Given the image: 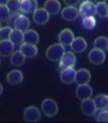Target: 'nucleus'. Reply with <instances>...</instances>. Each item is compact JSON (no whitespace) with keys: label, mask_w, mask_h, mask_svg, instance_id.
Segmentation results:
<instances>
[{"label":"nucleus","mask_w":108,"mask_h":123,"mask_svg":"<svg viewBox=\"0 0 108 123\" xmlns=\"http://www.w3.org/2000/svg\"><path fill=\"white\" fill-rule=\"evenodd\" d=\"M65 52V46H63L61 43H54L50 45L46 51V57L50 61L57 62L61 60L62 55Z\"/></svg>","instance_id":"f257e3e1"},{"label":"nucleus","mask_w":108,"mask_h":123,"mask_svg":"<svg viewBox=\"0 0 108 123\" xmlns=\"http://www.w3.org/2000/svg\"><path fill=\"white\" fill-rule=\"evenodd\" d=\"M41 110L46 117H53L57 115V113H58V105L54 100L47 98L42 101Z\"/></svg>","instance_id":"f03ea898"},{"label":"nucleus","mask_w":108,"mask_h":123,"mask_svg":"<svg viewBox=\"0 0 108 123\" xmlns=\"http://www.w3.org/2000/svg\"><path fill=\"white\" fill-rule=\"evenodd\" d=\"M40 117V111L36 106H28L23 111V119L27 122H38Z\"/></svg>","instance_id":"7ed1b4c3"},{"label":"nucleus","mask_w":108,"mask_h":123,"mask_svg":"<svg viewBox=\"0 0 108 123\" xmlns=\"http://www.w3.org/2000/svg\"><path fill=\"white\" fill-rule=\"evenodd\" d=\"M78 11L80 15H81L82 17H90V16L94 17L96 15V5L89 0L84 1L80 6Z\"/></svg>","instance_id":"20e7f679"},{"label":"nucleus","mask_w":108,"mask_h":123,"mask_svg":"<svg viewBox=\"0 0 108 123\" xmlns=\"http://www.w3.org/2000/svg\"><path fill=\"white\" fill-rule=\"evenodd\" d=\"M89 60L91 63L95 65L102 64L106 60L105 52L98 48H93L89 53Z\"/></svg>","instance_id":"39448f33"},{"label":"nucleus","mask_w":108,"mask_h":123,"mask_svg":"<svg viewBox=\"0 0 108 123\" xmlns=\"http://www.w3.org/2000/svg\"><path fill=\"white\" fill-rule=\"evenodd\" d=\"M76 64V56L73 52H65L64 55L60 60L59 67L61 69H65L67 68H74Z\"/></svg>","instance_id":"423d86ee"},{"label":"nucleus","mask_w":108,"mask_h":123,"mask_svg":"<svg viewBox=\"0 0 108 123\" xmlns=\"http://www.w3.org/2000/svg\"><path fill=\"white\" fill-rule=\"evenodd\" d=\"M49 13L44 8H37L33 12V21L38 25H44L49 19Z\"/></svg>","instance_id":"0eeeda50"},{"label":"nucleus","mask_w":108,"mask_h":123,"mask_svg":"<svg viewBox=\"0 0 108 123\" xmlns=\"http://www.w3.org/2000/svg\"><path fill=\"white\" fill-rule=\"evenodd\" d=\"M93 95V90L88 84L77 85L76 89V96L77 99L83 101L85 99L90 98Z\"/></svg>","instance_id":"6e6552de"},{"label":"nucleus","mask_w":108,"mask_h":123,"mask_svg":"<svg viewBox=\"0 0 108 123\" xmlns=\"http://www.w3.org/2000/svg\"><path fill=\"white\" fill-rule=\"evenodd\" d=\"M23 80V74L19 69H14L10 71L7 75V81L9 85L15 86L20 85Z\"/></svg>","instance_id":"1a4fd4ad"},{"label":"nucleus","mask_w":108,"mask_h":123,"mask_svg":"<svg viewBox=\"0 0 108 123\" xmlns=\"http://www.w3.org/2000/svg\"><path fill=\"white\" fill-rule=\"evenodd\" d=\"M96 105L94 100L91 98L83 100L81 103V110L86 116H93L96 112Z\"/></svg>","instance_id":"9d476101"},{"label":"nucleus","mask_w":108,"mask_h":123,"mask_svg":"<svg viewBox=\"0 0 108 123\" xmlns=\"http://www.w3.org/2000/svg\"><path fill=\"white\" fill-rule=\"evenodd\" d=\"M15 49V44L10 39L0 40V55L3 57H7L11 55Z\"/></svg>","instance_id":"9b49d317"},{"label":"nucleus","mask_w":108,"mask_h":123,"mask_svg":"<svg viewBox=\"0 0 108 123\" xmlns=\"http://www.w3.org/2000/svg\"><path fill=\"white\" fill-rule=\"evenodd\" d=\"M76 70L74 68H67L62 69L61 73V80L65 85H70L75 81Z\"/></svg>","instance_id":"f8f14e48"},{"label":"nucleus","mask_w":108,"mask_h":123,"mask_svg":"<svg viewBox=\"0 0 108 123\" xmlns=\"http://www.w3.org/2000/svg\"><path fill=\"white\" fill-rule=\"evenodd\" d=\"M74 39V35L70 29H64L61 31L58 36L59 43H61L63 46H70L71 43Z\"/></svg>","instance_id":"ddd939ff"},{"label":"nucleus","mask_w":108,"mask_h":123,"mask_svg":"<svg viewBox=\"0 0 108 123\" xmlns=\"http://www.w3.org/2000/svg\"><path fill=\"white\" fill-rule=\"evenodd\" d=\"M79 11L75 6H68L65 7L61 11V16L65 20L69 22L74 21L78 17Z\"/></svg>","instance_id":"4468645a"},{"label":"nucleus","mask_w":108,"mask_h":123,"mask_svg":"<svg viewBox=\"0 0 108 123\" xmlns=\"http://www.w3.org/2000/svg\"><path fill=\"white\" fill-rule=\"evenodd\" d=\"M38 3L36 0H20V11L25 14H32L36 10Z\"/></svg>","instance_id":"2eb2a0df"},{"label":"nucleus","mask_w":108,"mask_h":123,"mask_svg":"<svg viewBox=\"0 0 108 123\" xmlns=\"http://www.w3.org/2000/svg\"><path fill=\"white\" fill-rule=\"evenodd\" d=\"M70 47L74 52L81 53L87 48V42L82 37H77L74 39Z\"/></svg>","instance_id":"dca6fc26"},{"label":"nucleus","mask_w":108,"mask_h":123,"mask_svg":"<svg viewBox=\"0 0 108 123\" xmlns=\"http://www.w3.org/2000/svg\"><path fill=\"white\" fill-rule=\"evenodd\" d=\"M90 80V73L87 69L80 68L78 71H76L75 82L77 85L88 84Z\"/></svg>","instance_id":"f3484780"},{"label":"nucleus","mask_w":108,"mask_h":123,"mask_svg":"<svg viewBox=\"0 0 108 123\" xmlns=\"http://www.w3.org/2000/svg\"><path fill=\"white\" fill-rule=\"evenodd\" d=\"M14 27L15 29L24 32L25 31L28 30L30 27V21L25 15H19L14 22Z\"/></svg>","instance_id":"a211bd4d"},{"label":"nucleus","mask_w":108,"mask_h":123,"mask_svg":"<svg viewBox=\"0 0 108 123\" xmlns=\"http://www.w3.org/2000/svg\"><path fill=\"white\" fill-rule=\"evenodd\" d=\"M20 51L27 58H33L37 55L38 49L37 47L34 44H30V43H23L20 45Z\"/></svg>","instance_id":"6ab92c4d"},{"label":"nucleus","mask_w":108,"mask_h":123,"mask_svg":"<svg viewBox=\"0 0 108 123\" xmlns=\"http://www.w3.org/2000/svg\"><path fill=\"white\" fill-rule=\"evenodd\" d=\"M39 35L35 30L28 29L23 32V43L36 45L39 43Z\"/></svg>","instance_id":"aec40b11"},{"label":"nucleus","mask_w":108,"mask_h":123,"mask_svg":"<svg viewBox=\"0 0 108 123\" xmlns=\"http://www.w3.org/2000/svg\"><path fill=\"white\" fill-rule=\"evenodd\" d=\"M61 3L58 0H47L44 3V8L49 13V15H57L61 11Z\"/></svg>","instance_id":"412c9836"},{"label":"nucleus","mask_w":108,"mask_h":123,"mask_svg":"<svg viewBox=\"0 0 108 123\" xmlns=\"http://www.w3.org/2000/svg\"><path fill=\"white\" fill-rule=\"evenodd\" d=\"M25 59H26V56L20 50L13 52L12 54L11 55V63L13 66H15V67L22 66L23 64H24Z\"/></svg>","instance_id":"4be33fe9"},{"label":"nucleus","mask_w":108,"mask_h":123,"mask_svg":"<svg viewBox=\"0 0 108 123\" xmlns=\"http://www.w3.org/2000/svg\"><path fill=\"white\" fill-rule=\"evenodd\" d=\"M94 101L98 110H107L108 109V96L105 94L97 95Z\"/></svg>","instance_id":"5701e85b"},{"label":"nucleus","mask_w":108,"mask_h":123,"mask_svg":"<svg viewBox=\"0 0 108 123\" xmlns=\"http://www.w3.org/2000/svg\"><path fill=\"white\" fill-rule=\"evenodd\" d=\"M9 39L15 45L20 44L22 43V41H23V32L18 29H13L11 33Z\"/></svg>","instance_id":"b1692460"},{"label":"nucleus","mask_w":108,"mask_h":123,"mask_svg":"<svg viewBox=\"0 0 108 123\" xmlns=\"http://www.w3.org/2000/svg\"><path fill=\"white\" fill-rule=\"evenodd\" d=\"M95 48L100 49L103 52L108 51V39L105 36H99L94 40V43Z\"/></svg>","instance_id":"393cba45"},{"label":"nucleus","mask_w":108,"mask_h":123,"mask_svg":"<svg viewBox=\"0 0 108 123\" xmlns=\"http://www.w3.org/2000/svg\"><path fill=\"white\" fill-rule=\"evenodd\" d=\"M108 5L106 3H98L96 5V14L101 18L107 17Z\"/></svg>","instance_id":"a878e982"},{"label":"nucleus","mask_w":108,"mask_h":123,"mask_svg":"<svg viewBox=\"0 0 108 123\" xmlns=\"http://www.w3.org/2000/svg\"><path fill=\"white\" fill-rule=\"evenodd\" d=\"M7 6L8 7L11 14L19 13L20 11V0H8Z\"/></svg>","instance_id":"bb28decb"},{"label":"nucleus","mask_w":108,"mask_h":123,"mask_svg":"<svg viewBox=\"0 0 108 123\" xmlns=\"http://www.w3.org/2000/svg\"><path fill=\"white\" fill-rule=\"evenodd\" d=\"M95 118L99 122H108V110H96L94 113Z\"/></svg>","instance_id":"cd10ccee"},{"label":"nucleus","mask_w":108,"mask_h":123,"mask_svg":"<svg viewBox=\"0 0 108 123\" xmlns=\"http://www.w3.org/2000/svg\"><path fill=\"white\" fill-rule=\"evenodd\" d=\"M82 25L85 28L88 30H91L94 28L96 26V20L94 16H90V17H83L82 19Z\"/></svg>","instance_id":"c85d7f7f"},{"label":"nucleus","mask_w":108,"mask_h":123,"mask_svg":"<svg viewBox=\"0 0 108 123\" xmlns=\"http://www.w3.org/2000/svg\"><path fill=\"white\" fill-rule=\"evenodd\" d=\"M11 12L7 5H0V22H7L10 18Z\"/></svg>","instance_id":"c756f323"},{"label":"nucleus","mask_w":108,"mask_h":123,"mask_svg":"<svg viewBox=\"0 0 108 123\" xmlns=\"http://www.w3.org/2000/svg\"><path fill=\"white\" fill-rule=\"evenodd\" d=\"M12 28L9 26L2 27L0 29V40H4V39H9L11 36V33L12 31Z\"/></svg>","instance_id":"7c9ffc66"},{"label":"nucleus","mask_w":108,"mask_h":123,"mask_svg":"<svg viewBox=\"0 0 108 123\" xmlns=\"http://www.w3.org/2000/svg\"><path fill=\"white\" fill-rule=\"evenodd\" d=\"M64 3L68 6H75L78 4L80 0H63Z\"/></svg>","instance_id":"2f4dec72"},{"label":"nucleus","mask_w":108,"mask_h":123,"mask_svg":"<svg viewBox=\"0 0 108 123\" xmlns=\"http://www.w3.org/2000/svg\"><path fill=\"white\" fill-rule=\"evenodd\" d=\"M8 0H0V5H7Z\"/></svg>","instance_id":"473e14b6"},{"label":"nucleus","mask_w":108,"mask_h":123,"mask_svg":"<svg viewBox=\"0 0 108 123\" xmlns=\"http://www.w3.org/2000/svg\"><path fill=\"white\" fill-rule=\"evenodd\" d=\"M94 1L97 3H106V2H107V0H94Z\"/></svg>","instance_id":"72a5a7b5"},{"label":"nucleus","mask_w":108,"mask_h":123,"mask_svg":"<svg viewBox=\"0 0 108 123\" xmlns=\"http://www.w3.org/2000/svg\"><path fill=\"white\" fill-rule=\"evenodd\" d=\"M3 85H2L1 84H0V96L2 95V93H3Z\"/></svg>","instance_id":"f704fd0d"},{"label":"nucleus","mask_w":108,"mask_h":123,"mask_svg":"<svg viewBox=\"0 0 108 123\" xmlns=\"http://www.w3.org/2000/svg\"><path fill=\"white\" fill-rule=\"evenodd\" d=\"M2 28V26H1V22H0V29Z\"/></svg>","instance_id":"c9c22d12"},{"label":"nucleus","mask_w":108,"mask_h":123,"mask_svg":"<svg viewBox=\"0 0 108 123\" xmlns=\"http://www.w3.org/2000/svg\"><path fill=\"white\" fill-rule=\"evenodd\" d=\"M0 64H1V60H0Z\"/></svg>","instance_id":"e433bc0d"},{"label":"nucleus","mask_w":108,"mask_h":123,"mask_svg":"<svg viewBox=\"0 0 108 123\" xmlns=\"http://www.w3.org/2000/svg\"><path fill=\"white\" fill-rule=\"evenodd\" d=\"M107 18H108V13H107Z\"/></svg>","instance_id":"4c0bfd02"},{"label":"nucleus","mask_w":108,"mask_h":123,"mask_svg":"<svg viewBox=\"0 0 108 123\" xmlns=\"http://www.w3.org/2000/svg\"><path fill=\"white\" fill-rule=\"evenodd\" d=\"M85 1H87V0H85Z\"/></svg>","instance_id":"58836bf2"}]
</instances>
